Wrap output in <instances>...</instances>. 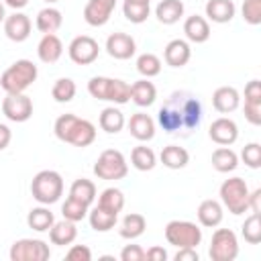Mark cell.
I'll return each instance as SVG.
<instances>
[{
  "label": "cell",
  "mask_w": 261,
  "mask_h": 261,
  "mask_svg": "<svg viewBox=\"0 0 261 261\" xmlns=\"http://www.w3.org/2000/svg\"><path fill=\"white\" fill-rule=\"evenodd\" d=\"M212 106L220 114H230L241 106V94L232 86H220L212 94Z\"/></svg>",
  "instance_id": "obj_17"
},
{
  "label": "cell",
  "mask_w": 261,
  "mask_h": 261,
  "mask_svg": "<svg viewBox=\"0 0 261 261\" xmlns=\"http://www.w3.org/2000/svg\"><path fill=\"white\" fill-rule=\"evenodd\" d=\"M249 192L251 190H249V186H247V181L243 177L232 175V177L224 179L220 184V190H218L222 208H226L234 216L247 212L249 210Z\"/></svg>",
  "instance_id": "obj_6"
},
{
  "label": "cell",
  "mask_w": 261,
  "mask_h": 261,
  "mask_svg": "<svg viewBox=\"0 0 261 261\" xmlns=\"http://www.w3.org/2000/svg\"><path fill=\"white\" fill-rule=\"evenodd\" d=\"M104 49H106V53H108L112 59L124 61V59H130V57L137 53V43H135V39H133L130 35H126V33H112V35H108Z\"/></svg>",
  "instance_id": "obj_15"
},
{
  "label": "cell",
  "mask_w": 261,
  "mask_h": 261,
  "mask_svg": "<svg viewBox=\"0 0 261 261\" xmlns=\"http://www.w3.org/2000/svg\"><path fill=\"white\" fill-rule=\"evenodd\" d=\"M192 57L190 43L186 39H171L163 49V61L169 67H184Z\"/></svg>",
  "instance_id": "obj_18"
},
{
  "label": "cell",
  "mask_w": 261,
  "mask_h": 261,
  "mask_svg": "<svg viewBox=\"0 0 261 261\" xmlns=\"http://www.w3.org/2000/svg\"><path fill=\"white\" fill-rule=\"evenodd\" d=\"M88 222L96 232H108L116 226L118 214H114L110 210H104L100 206H94L92 210H88Z\"/></svg>",
  "instance_id": "obj_30"
},
{
  "label": "cell",
  "mask_w": 261,
  "mask_h": 261,
  "mask_svg": "<svg viewBox=\"0 0 261 261\" xmlns=\"http://www.w3.org/2000/svg\"><path fill=\"white\" fill-rule=\"evenodd\" d=\"M2 114L10 122H27L33 116V100L20 92V94H6L2 100Z\"/></svg>",
  "instance_id": "obj_12"
},
{
  "label": "cell",
  "mask_w": 261,
  "mask_h": 261,
  "mask_svg": "<svg viewBox=\"0 0 261 261\" xmlns=\"http://www.w3.org/2000/svg\"><path fill=\"white\" fill-rule=\"evenodd\" d=\"M67 55L75 65H90L100 55V45L90 35H77L67 47Z\"/></svg>",
  "instance_id": "obj_11"
},
{
  "label": "cell",
  "mask_w": 261,
  "mask_h": 261,
  "mask_svg": "<svg viewBox=\"0 0 261 261\" xmlns=\"http://www.w3.org/2000/svg\"><path fill=\"white\" fill-rule=\"evenodd\" d=\"M208 257L212 261H234L239 257V239L230 228H216L210 239Z\"/></svg>",
  "instance_id": "obj_9"
},
{
  "label": "cell",
  "mask_w": 261,
  "mask_h": 261,
  "mask_svg": "<svg viewBox=\"0 0 261 261\" xmlns=\"http://www.w3.org/2000/svg\"><path fill=\"white\" fill-rule=\"evenodd\" d=\"M120 261H145V249L141 245H124L120 251Z\"/></svg>",
  "instance_id": "obj_45"
},
{
  "label": "cell",
  "mask_w": 261,
  "mask_h": 261,
  "mask_svg": "<svg viewBox=\"0 0 261 261\" xmlns=\"http://www.w3.org/2000/svg\"><path fill=\"white\" fill-rule=\"evenodd\" d=\"M39 75L37 65L31 59H16L14 63H10L2 75H0V88L6 94H20L24 92L29 86L35 84Z\"/></svg>",
  "instance_id": "obj_3"
},
{
  "label": "cell",
  "mask_w": 261,
  "mask_h": 261,
  "mask_svg": "<svg viewBox=\"0 0 261 261\" xmlns=\"http://www.w3.org/2000/svg\"><path fill=\"white\" fill-rule=\"evenodd\" d=\"M122 14H124V18L128 22L141 24V22H145L149 18L151 8H149V4H137V2H126L124 0L122 2Z\"/></svg>",
  "instance_id": "obj_40"
},
{
  "label": "cell",
  "mask_w": 261,
  "mask_h": 261,
  "mask_svg": "<svg viewBox=\"0 0 261 261\" xmlns=\"http://www.w3.org/2000/svg\"><path fill=\"white\" fill-rule=\"evenodd\" d=\"M184 35L188 39V43H206L210 39V24L206 20V16L200 14H192L184 20Z\"/></svg>",
  "instance_id": "obj_21"
},
{
  "label": "cell",
  "mask_w": 261,
  "mask_h": 261,
  "mask_svg": "<svg viewBox=\"0 0 261 261\" xmlns=\"http://www.w3.org/2000/svg\"><path fill=\"white\" fill-rule=\"evenodd\" d=\"M249 210L255 212V214L261 212V188L249 192Z\"/></svg>",
  "instance_id": "obj_50"
},
{
  "label": "cell",
  "mask_w": 261,
  "mask_h": 261,
  "mask_svg": "<svg viewBox=\"0 0 261 261\" xmlns=\"http://www.w3.org/2000/svg\"><path fill=\"white\" fill-rule=\"evenodd\" d=\"M31 196L45 206H51L59 202L63 196V177L55 169H43L39 171L31 181Z\"/></svg>",
  "instance_id": "obj_5"
},
{
  "label": "cell",
  "mask_w": 261,
  "mask_h": 261,
  "mask_svg": "<svg viewBox=\"0 0 261 261\" xmlns=\"http://www.w3.org/2000/svg\"><path fill=\"white\" fill-rule=\"evenodd\" d=\"M6 6H10L12 10H20V8H24L27 4H29V0H2Z\"/></svg>",
  "instance_id": "obj_52"
},
{
  "label": "cell",
  "mask_w": 261,
  "mask_h": 261,
  "mask_svg": "<svg viewBox=\"0 0 261 261\" xmlns=\"http://www.w3.org/2000/svg\"><path fill=\"white\" fill-rule=\"evenodd\" d=\"M159 161L167 169H184L190 163V153L179 145H167L159 153Z\"/></svg>",
  "instance_id": "obj_27"
},
{
  "label": "cell",
  "mask_w": 261,
  "mask_h": 261,
  "mask_svg": "<svg viewBox=\"0 0 261 261\" xmlns=\"http://www.w3.org/2000/svg\"><path fill=\"white\" fill-rule=\"evenodd\" d=\"M165 241L175 249L198 247L202 243V228L190 220H169L165 224Z\"/></svg>",
  "instance_id": "obj_8"
},
{
  "label": "cell",
  "mask_w": 261,
  "mask_h": 261,
  "mask_svg": "<svg viewBox=\"0 0 261 261\" xmlns=\"http://www.w3.org/2000/svg\"><path fill=\"white\" fill-rule=\"evenodd\" d=\"M126 2H137V4H149L151 0H126Z\"/></svg>",
  "instance_id": "obj_54"
},
{
  "label": "cell",
  "mask_w": 261,
  "mask_h": 261,
  "mask_svg": "<svg viewBox=\"0 0 261 261\" xmlns=\"http://www.w3.org/2000/svg\"><path fill=\"white\" fill-rule=\"evenodd\" d=\"M4 18H6V12H4V2L0 0V22H4Z\"/></svg>",
  "instance_id": "obj_53"
},
{
  "label": "cell",
  "mask_w": 261,
  "mask_h": 261,
  "mask_svg": "<svg viewBox=\"0 0 261 261\" xmlns=\"http://www.w3.org/2000/svg\"><path fill=\"white\" fill-rule=\"evenodd\" d=\"M31 18L24 14V12H18L14 10L12 14H8L4 18V33L10 41L14 43H22L31 37Z\"/></svg>",
  "instance_id": "obj_16"
},
{
  "label": "cell",
  "mask_w": 261,
  "mask_h": 261,
  "mask_svg": "<svg viewBox=\"0 0 261 261\" xmlns=\"http://www.w3.org/2000/svg\"><path fill=\"white\" fill-rule=\"evenodd\" d=\"M69 196L75 198V200H80V202H84V204H88V206H92L94 200L98 198L96 184H94L92 179L77 177V179L71 184V188H69Z\"/></svg>",
  "instance_id": "obj_35"
},
{
  "label": "cell",
  "mask_w": 261,
  "mask_h": 261,
  "mask_svg": "<svg viewBox=\"0 0 261 261\" xmlns=\"http://www.w3.org/2000/svg\"><path fill=\"white\" fill-rule=\"evenodd\" d=\"M210 163L218 173H230L239 167V155L230 147H218V149H214Z\"/></svg>",
  "instance_id": "obj_32"
},
{
  "label": "cell",
  "mask_w": 261,
  "mask_h": 261,
  "mask_svg": "<svg viewBox=\"0 0 261 261\" xmlns=\"http://www.w3.org/2000/svg\"><path fill=\"white\" fill-rule=\"evenodd\" d=\"M53 222H55V216H53V212H51L45 204L33 208V210L27 214V224H29V228H33V230H37V232H47V230L53 226Z\"/></svg>",
  "instance_id": "obj_33"
},
{
  "label": "cell",
  "mask_w": 261,
  "mask_h": 261,
  "mask_svg": "<svg viewBox=\"0 0 261 261\" xmlns=\"http://www.w3.org/2000/svg\"><path fill=\"white\" fill-rule=\"evenodd\" d=\"M241 159L247 167L259 169L261 167V145L259 143H247L241 151Z\"/></svg>",
  "instance_id": "obj_43"
},
{
  "label": "cell",
  "mask_w": 261,
  "mask_h": 261,
  "mask_svg": "<svg viewBox=\"0 0 261 261\" xmlns=\"http://www.w3.org/2000/svg\"><path fill=\"white\" fill-rule=\"evenodd\" d=\"M130 165L137 171H151L157 165V155L147 145H137L130 151Z\"/></svg>",
  "instance_id": "obj_34"
},
{
  "label": "cell",
  "mask_w": 261,
  "mask_h": 261,
  "mask_svg": "<svg viewBox=\"0 0 261 261\" xmlns=\"http://www.w3.org/2000/svg\"><path fill=\"white\" fill-rule=\"evenodd\" d=\"M147 228V220L143 214L139 212H128L122 220H120V228H118V234L126 241H133V239H139Z\"/></svg>",
  "instance_id": "obj_31"
},
{
  "label": "cell",
  "mask_w": 261,
  "mask_h": 261,
  "mask_svg": "<svg viewBox=\"0 0 261 261\" xmlns=\"http://www.w3.org/2000/svg\"><path fill=\"white\" fill-rule=\"evenodd\" d=\"M88 92L96 100L112 102V104H126L130 100V84L118 77H106V75H94L88 82Z\"/></svg>",
  "instance_id": "obj_4"
},
{
  "label": "cell",
  "mask_w": 261,
  "mask_h": 261,
  "mask_svg": "<svg viewBox=\"0 0 261 261\" xmlns=\"http://www.w3.org/2000/svg\"><path fill=\"white\" fill-rule=\"evenodd\" d=\"M175 261H200V255L194 247H184V249H177V253L173 255Z\"/></svg>",
  "instance_id": "obj_48"
},
{
  "label": "cell",
  "mask_w": 261,
  "mask_h": 261,
  "mask_svg": "<svg viewBox=\"0 0 261 261\" xmlns=\"http://www.w3.org/2000/svg\"><path fill=\"white\" fill-rule=\"evenodd\" d=\"M241 234L249 245L261 243V218H259V214L253 212L249 218H245V222L241 226Z\"/></svg>",
  "instance_id": "obj_41"
},
{
  "label": "cell",
  "mask_w": 261,
  "mask_h": 261,
  "mask_svg": "<svg viewBox=\"0 0 261 261\" xmlns=\"http://www.w3.org/2000/svg\"><path fill=\"white\" fill-rule=\"evenodd\" d=\"M12 141V130L8 124H2L0 122V151H4Z\"/></svg>",
  "instance_id": "obj_51"
},
{
  "label": "cell",
  "mask_w": 261,
  "mask_h": 261,
  "mask_svg": "<svg viewBox=\"0 0 261 261\" xmlns=\"http://www.w3.org/2000/svg\"><path fill=\"white\" fill-rule=\"evenodd\" d=\"M37 55L43 63H55L63 55V43L55 33H47L41 37L37 45Z\"/></svg>",
  "instance_id": "obj_23"
},
{
  "label": "cell",
  "mask_w": 261,
  "mask_h": 261,
  "mask_svg": "<svg viewBox=\"0 0 261 261\" xmlns=\"http://www.w3.org/2000/svg\"><path fill=\"white\" fill-rule=\"evenodd\" d=\"M243 112H245V118H247L251 124H255V126H259V124H261V104L245 102Z\"/></svg>",
  "instance_id": "obj_47"
},
{
  "label": "cell",
  "mask_w": 261,
  "mask_h": 261,
  "mask_svg": "<svg viewBox=\"0 0 261 261\" xmlns=\"http://www.w3.org/2000/svg\"><path fill=\"white\" fill-rule=\"evenodd\" d=\"M65 259L69 261H92V251L88 245H71L65 253Z\"/></svg>",
  "instance_id": "obj_44"
},
{
  "label": "cell",
  "mask_w": 261,
  "mask_h": 261,
  "mask_svg": "<svg viewBox=\"0 0 261 261\" xmlns=\"http://www.w3.org/2000/svg\"><path fill=\"white\" fill-rule=\"evenodd\" d=\"M208 137H210L216 145H220V147H230V145L239 139V126H237V122H234L232 118L220 116V118H216V120L210 122V126H208Z\"/></svg>",
  "instance_id": "obj_13"
},
{
  "label": "cell",
  "mask_w": 261,
  "mask_h": 261,
  "mask_svg": "<svg viewBox=\"0 0 261 261\" xmlns=\"http://www.w3.org/2000/svg\"><path fill=\"white\" fill-rule=\"evenodd\" d=\"M241 16L247 24H261V0H245L241 6Z\"/></svg>",
  "instance_id": "obj_42"
},
{
  "label": "cell",
  "mask_w": 261,
  "mask_h": 261,
  "mask_svg": "<svg viewBox=\"0 0 261 261\" xmlns=\"http://www.w3.org/2000/svg\"><path fill=\"white\" fill-rule=\"evenodd\" d=\"M126 126H128L130 137H135L141 143L151 141L155 137V120L147 112H135V114H130Z\"/></svg>",
  "instance_id": "obj_20"
},
{
  "label": "cell",
  "mask_w": 261,
  "mask_h": 261,
  "mask_svg": "<svg viewBox=\"0 0 261 261\" xmlns=\"http://www.w3.org/2000/svg\"><path fill=\"white\" fill-rule=\"evenodd\" d=\"M116 8V0H88L84 6V20L90 27H104Z\"/></svg>",
  "instance_id": "obj_14"
},
{
  "label": "cell",
  "mask_w": 261,
  "mask_h": 261,
  "mask_svg": "<svg viewBox=\"0 0 261 261\" xmlns=\"http://www.w3.org/2000/svg\"><path fill=\"white\" fill-rule=\"evenodd\" d=\"M96 206L118 214L124 208V194H122V190H118V188H106V190H102L100 196H98V204Z\"/></svg>",
  "instance_id": "obj_36"
},
{
  "label": "cell",
  "mask_w": 261,
  "mask_h": 261,
  "mask_svg": "<svg viewBox=\"0 0 261 261\" xmlns=\"http://www.w3.org/2000/svg\"><path fill=\"white\" fill-rule=\"evenodd\" d=\"M206 12V20H212L216 24H224L230 22L237 14V6L232 0H208L204 6Z\"/></svg>",
  "instance_id": "obj_22"
},
{
  "label": "cell",
  "mask_w": 261,
  "mask_h": 261,
  "mask_svg": "<svg viewBox=\"0 0 261 261\" xmlns=\"http://www.w3.org/2000/svg\"><path fill=\"white\" fill-rule=\"evenodd\" d=\"M245 102H255L261 104V82L259 80H251L245 86Z\"/></svg>",
  "instance_id": "obj_46"
},
{
  "label": "cell",
  "mask_w": 261,
  "mask_h": 261,
  "mask_svg": "<svg viewBox=\"0 0 261 261\" xmlns=\"http://www.w3.org/2000/svg\"><path fill=\"white\" fill-rule=\"evenodd\" d=\"M130 100L141 106V108H147L151 106L155 100H157V88L153 82H149L147 77L143 80H137L130 84Z\"/></svg>",
  "instance_id": "obj_25"
},
{
  "label": "cell",
  "mask_w": 261,
  "mask_h": 261,
  "mask_svg": "<svg viewBox=\"0 0 261 261\" xmlns=\"http://www.w3.org/2000/svg\"><path fill=\"white\" fill-rule=\"evenodd\" d=\"M75 92H77V88H75V82L71 77H59V80H55V84L51 88V96L59 104L71 102L75 98Z\"/></svg>",
  "instance_id": "obj_37"
},
{
  "label": "cell",
  "mask_w": 261,
  "mask_h": 261,
  "mask_svg": "<svg viewBox=\"0 0 261 261\" xmlns=\"http://www.w3.org/2000/svg\"><path fill=\"white\" fill-rule=\"evenodd\" d=\"M184 2L181 0H161L155 6V16L161 24H175L184 16Z\"/></svg>",
  "instance_id": "obj_28"
},
{
  "label": "cell",
  "mask_w": 261,
  "mask_h": 261,
  "mask_svg": "<svg viewBox=\"0 0 261 261\" xmlns=\"http://www.w3.org/2000/svg\"><path fill=\"white\" fill-rule=\"evenodd\" d=\"M161 59L155 55V53H141L139 57H137V71L143 75V77H147V80H151V77H155V75H159L161 73Z\"/></svg>",
  "instance_id": "obj_38"
},
{
  "label": "cell",
  "mask_w": 261,
  "mask_h": 261,
  "mask_svg": "<svg viewBox=\"0 0 261 261\" xmlns=\"http://www.w3.org/2000/svg\"><path fill=\"white\" fill-rule=\"evenodd\" d=\"M88 210H90L88 204H84V202H80V200H75V198H71V196H67L65 202L61 204V214H63V218H67V220H71V222L84 220V218L88 216Z\"/></svg>",
  "instance_id": "obj_39"
},
{
  "label": "cell",
  "mask_w": 261,
  "mask_h": 261,
  "mask_svg": "<svg viewBox=\"0 0 261 261\" xmlns=\"http://www.w3.org/2000/svg\"><path fill=\"white\" fill-rule=\"evenodd\" d=\"M145 259H147V261H165V259H167V251H165L163 247L153 245L151 249L145 251Z\"/></svg>",
  "instance_id": "obj_49"
},
{
  "label": "cell",
  "mask_w": 261,
  "mask_h": 261,
  "mask_svg": "<svg viewBox=\"0 0 261 261\" xmlns=\"http://www.w3.org/2000/svg\"><path fill=\"white\" fill-rule=\"evenodd\" d=\"M53 133L61 143H67V145H73L80 149L90 147L96 141V126L90 120L80 118L71 112L57 116V120L53 124Z\"/></svg>",
  "instance_id": "obj_2"
},
{
  "label": "cell",
  "mask_w": 261,
  "mask_h": 261,
  "mask_svg": "<svg viewBox=\"0 0 261 261\" xmlns=\"http://www.w3.org/2000/svg\"><path fill=\"white\" fill-rule=\"evenodd\" d=\"M63 24V14L59 8L55 6H45L37 12V18H35V27L39 33L47 35V33H55L59 31Z\"/></svg>",
  "instance_id": "obj_24"
},
{
  "label": "cell",
  "mask_w": 261,
  "mask_h": 261,
  "mask_svg": "<svg viewBox=\"0 0 261 261\" xmlns=\"http://www.w3.org/2000/svg\"><path fill=\"white\" fill-rule=\"evenodd\" d=\"M196 216H198V222L206 228H216L222 218H224V208L220 204V200H214V198H208V200H202L198 210H196Z\"/></svg>",
  "instance_id": "obj_19"
},
{
  "label": "cell",
  "mask_w": 261,
  "mask_h": 261,
  "mask_svg": "<svg viewBox=\"0 0 261 261\" xmlns=\"http://www.w3.org/2000/svg\"><path fill=\"white\" fill-rule=\"evenodd\" d=\"M126 173H128V163L118 149H104L94 163V175L98 179L116 181V179H124Z\"/></svg>",
  "instance_id": "obj_7"
},
{
  "label": "cell",
  "mask_w": 261,
  "mask_h": 261,
  "mask_svg": "<svg viewBox=\"0 0 261 261\" xmlns=\"http://www.w3.org/2000/svg\"><path fill=\"white\" fill-rule=\"evenodd\" d=\"M8 257L10 261H47L51 257V249L41 239H18L12 243Z\"/></svg>",
  "instance_id": "obj_10"
},
{
  "label": "cell",
  "mask_w": 261,
  "mask_h": 261,
  "mask_svg": "<svg viewBox=\"0 0 261 261\" xmlns=\"http://www.w3.org/2000/svg\"><path fill=\"white\" fill-rule=\"evenodd\" d=\"M47 4H55V2H59V0H45Z\"/></svg>",
  "instance_id": "obj_55"
},
{
  "label": "cell",
  "mask_w": 261,
  "mask_h": 261,
  "mask_svg": "<svg viewBox=\"0 0 261 261\" xmlns=\"http://www.w3.org/2000/svg\"><path fill=\"white\" fill-rule=\"evenodd\" d=\"M75 239H77V226H75V222H71L67 218L53 222V226L49 228V241L57 247L71 245Z\"/></svg>",
  "instance_id": "obj_26"
},
{
  "label": "cell",
  "mask_w": 261,
  "mask_h": 261,
  "mask_svg": "<svg viewBox=\"0 0 261 261\" xmlns=\"http://www.w3.org/2000/svg\"><path fill=\"white\" fill-rule=\"evenodd\" d=\"M98 124H100V128H102L104 133L116 135V133H120V130L124 128L126 120H124V114L120 112V108H116V106H106V108L100 112V116H98Z\"/></svg>",
  "instance_id": "obj_29"
},
{
  "label": "cell",
  "mask_w": 261,
  "mask_h": 261,
  "mask_svg": "<svg viewBox=\"0 0 261 261\" xmlns=\"http://www.w3.org/2000/svg\"><path fill=\"white\" fill-rule=\"evenodd\" d=\"M202 102L190 90L171 92L157 110V124L177 137H190L202 122Z\"/></svg>",
  "instance_id": "obj_1"
}]
</instances>
